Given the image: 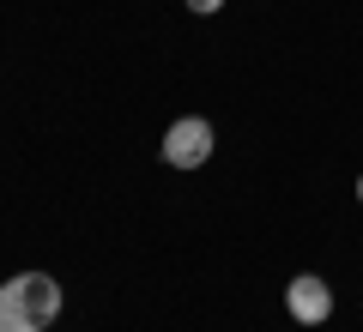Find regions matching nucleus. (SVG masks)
<instances>
[{"label":"nucleus","instance_id":"nucleus-5","mask_svg":"<svg viewBox=\"0 0 363 332\" xmlns=\"http://www.w3.org/2000/svg\"><path fill=\"white\" fill-rule=\"evenodd\" d=\"M357 205H363V176H357Z\"/></svg>","mask_w":363,"mask_h":332},{"label":"nucleus","instance_id":"nucleus-3","mask_svg":"<svg viewBox=\"0 0 363 332\" xmlns=\"http://www.w3.org/2000/svg\"><path fill=\"white\" fill-rule=\"evenodd\" d=\"M285 314L297 320V326H327V320H333V284H327L321 272H297V278L285 284Z\"/></svg>","mask_w":363,"mask_h":332},{"label":"nucleus","instance_id":"nucleus-1","mask_svg":"<svg viewBox=\"0 0 363 332\" xmlns=\"http://www.w3.org/2000/svg\"><path fill=\"white\" fill-rule=\"evenodd\" d=\"M61 308H67V290L49 272H18V278L0 284V332H43L61 320Z\"/></svg>","mask_w":363,"mask_h":332},{"label":"nucleus","instance_id":"nucleus-4","mask_svg":"<svg viewBox=\"0 0 363 332\" xmlns=\"http://www.w3.org/2000/svg\"><path fill=\"white\" fill-rule=\"evenodd\" d=\"M188 13H200V18H212V13H224V0H182Z\"/></svg>","mask_w":363,"mask_h":332},{"label":"nucleus","instance_id":"nucleus-2","mask_svg":"<svg viewBox=\"0 0 363 332\" xmlns=\"http://www.w3.org/2000/svg\"><path fill=\"white\" fill-rule=\"evenodd\" d=\"M212 145H218V133H212L206 115H182V121L164 127V145H157V151H164L169 169H206Z\"/></svg>","mask_w":363,"mask_h":332}]
</instances>
